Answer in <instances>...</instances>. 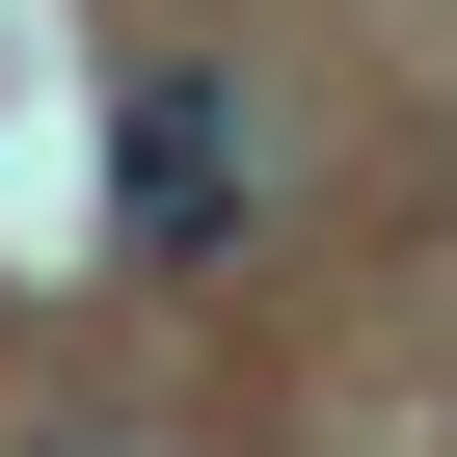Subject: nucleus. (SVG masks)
Masks as SVG:
<instances>
[{
    "label": "nucleus",
    "mask_w": 457,
    "mask_h": 457,
    "mask_svg": "<svg viewBox=\"0 0 457 457\" xmlns=\"http://www.w3.org/2000/svg\"><path fill=\"white\" fill-rule=\"evenodd\" d=\"M243 215V108H215V54H162L135 81V243H215Z\"/></svg>",
    "instance_id": "nucleus-1"
},
{
    "label": "nucleus",
    "mask_w": 457,
    "mask_h": 457,
    "mask_svg": "<svg viewBox=\"0 0 457 457\" xmlns=\"http://www.w3.org/2000/svg\"><path fill=\"white\" fill-rule=\"evenodd\" d=\"M54 457H162V430H54Z\"/></svg>",
    "instance_id": "nucleus-2"
}]
</instances>
